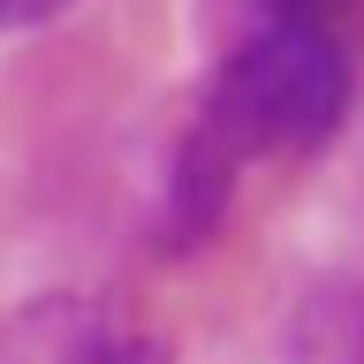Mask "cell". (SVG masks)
<instances>
[{"mask_svg":"<svg viewBox=\"0 0 364 364\" xmlns=\"http://www.w3.org/2000/svg\"><path fill=\"white\" fill-rule=\"evenodd\" d=\"M357 16L349 8H258L198 91V114L167 167V243H205L250 159L318 152L357 99Z\"/></svg>","mask_w":364,"mask_h":364,"instance_id":"cell-1","label":"cell"},{"mask_svg":"<svg viewBox=\"0 0 364 364\" xmlns=\"http://www.w3.org/2000/svg\"><path fill=\"white\" fill-rule=\"evenodd\" d=\"M0 364H175V349L122 296L53 289L0 311Z\"/></svg>","mask_w":364,"mask_h":364,"instance_id":"cell-2","label":"cell"},{"mask_svg":"<svg viewBox=\"0 0 364 364\" xmlns=\"http://www.w3.org/2000/svg\"><path fill=\"white\" fill-rule=\"evenodd\" d=\"M0 23H8V16H0Z\"/></svg>","mask_w":364,"mask_h":364,"instance_id":"cell-3","label":"cell"}]
</instances>
